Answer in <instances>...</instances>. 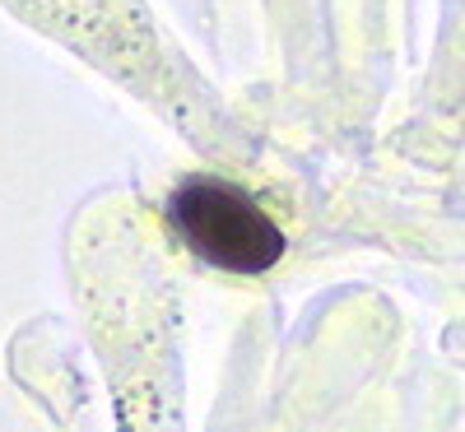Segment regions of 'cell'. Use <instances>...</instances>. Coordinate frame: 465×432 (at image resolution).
<instances>
[{"label":"cell","mask_w":465,"mask_h":432,"mask_svg":"<svg viewBox=\"0 0 465 432\" xmlns=\"http://www.w3.org/2000/svg\"><path fill=\"white\" fill-rule=\"evenodd\" d=\"M168 219L177 238L223 274H265L284 256V228L238 182L186 177L168 201Z\"/></svg>","instance_id":"1"}]
</instances>
